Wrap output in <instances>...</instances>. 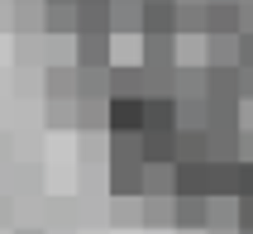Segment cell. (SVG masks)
Returning a JSON list of instances; mask_svg holds the SVG:
<instances>
[{
	"instance_id": "cell-1",
	"label": "cell",
	"mask_w": 253,
	"mask_h": 234,
	"mask_svg": "<svg viewBox=\"0 0 253 234\" xmlns=\"http://www.w3.org/2000/svg\"><path fill=\"white\" fill-rule=\"evenodd\" d=\"M143 105L139 100H115V124H129V129H134V124H143Z\"/></svg>"
}]
</instances>
